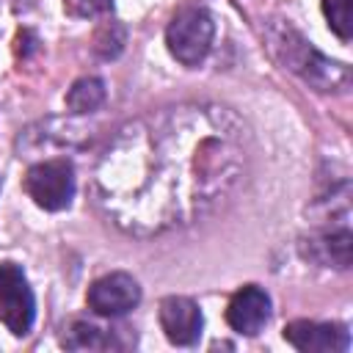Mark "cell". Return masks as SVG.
I'll return each mask as SVG.
<instances>
[{"mask_svg":"<svg viewBox=\"0 0 353 353\" xmlns=\"http://www.w3.org/2000/svg\"><path fill=\"white\" fill-rule=\"evenodd\" d=\"M240 119L218 105H174L127 121L94 168V201L119 229L149 237L215 210L243 179Z\"/></svg>","mask_w":353,"mask_h":353,"instance_id":"obj_1","label":"cell"},{"mask_svg":"<svg viewBox=\"0 0 353 353\" xmlns=\"http://www.w3.org/2000/svg\"><path fill=\"white\" fill-rule=\"evenodd\" d=\"M265 39H268V47H270L273 58L284 69L298 74L306 85H312L314 91H345L347 88V83H350L347 66L339 63V61L325 58L295 28H290L284 22H273L268 28Z\"/></svg>","mask_w":353,"mask_h":353,"instance_id":"obj_2","label":"cell"},{"mask_svg":"<svg viewBox=\"0 0 353 353\" xmlns=\"http://www.w3.org/2000/svg\"><path fill=\"white\" fill-rule=\"evenodd\" d=\"M212 36H215V22L210 11L201 6L179 8L165 28L168 52L185 66H196L207 58L212 47Z\"/></svg>","mask_w":353,"mask_h":353,"instance_id":"obj_3","label":"cell"},{"mask_svg":"<svg viewBox=\"0 0 353 353\" xmlns=\"http://www.w3.org/2000/svg\"><path fill=\"white\" fill-rule=\"evenodd\" d=\"M25 190L41 210L61 212L74 199V165L66 157L41 160L28 168Z\"/></svg>","mask_w":353,"mask_h":353,"instance_id":"obj_4","label":"cell"},{"mask_svg":"<svg viewBox=\"0 0 353 353\" xmlns=\"http://www.w3.org/2000/svg\"><path fill=\"white\" fill-rule=\"evenodd\" d=\"M36 317L33 290L17 262L0 265V323L14 334L25 336Z\"/></svg>","mask_w":353,"mask_h":353,"instance_id":"obj_5","label":"cell"},{"mask_svg":"<svg viewBox=\"0 0 353 353\" xmlns=\"http://www.w3.org/2000/svg\"><path fill=\"white\" fill-rule=\"evenodd\" d=\"M85 303L99 317H121L141 303V287L130 273H108L88 287Z\"/></svg>","mask_w":353,"mask_h":353,"instance_id":"obj_6","label":"cell"},{"mask_svg":"<svg viewBox=\"0 0 353 353\" xmlns=\"http://www.w3.org/2000/svg\"><path fill=\"white\" fill-rule=\"evenodd\" d=\"M281 334L301 353H345L350 347V331L342 323L292 320Z\"/></svg>","mask_w":353,"mask_h":353,"instance_id":"obj_7","label":"cell"},{"mask_svg":"<svg viewBox=\"0 0 353 353\" xmlns=\"http://www.w3.org/2000/svg\"><path fill=\"white\" fill-rule=\"evenodd\" d=\"M160 325L171 345H196L204 328V317L196 301L185 295H168L160 301Z\"/></svg>","mask_w":353,"mask_h":353,"instance_id":"obj_8","label":"cell"},{"mask_svg":"<svg viewBox=\"0 0 353 353\" xmlns=\"http://www.w3.org/2000/svg\"><path fill=\"white\" fill-rule=\"evenodd\" d=\"M268 320H270V295L262 287L245 284L232 295V301L226 306V323L237 334L256 336Z\"/></svg>","mask_w":353,"mask_h":353,"instance_id":"obj_9","label":"cell"},{"mask_svg":"<svg viewBox=\"0 0 353 353\" xmlns=\"http://www.w3.org/2000/svg\"><path fill=\"white\" fill-rule=\"evenodd\" d=\"M301 251L306 259L325 265V268H350V254H353V234L347 223H339L336 229H323L309 234L301 243Z\"/></svg>","mask_w":353,"mask_h":353,"instance_id":"obj_10","label":"cell"},{"mask_svg":"<svg viewBox=\"0 0 353 353\" xmlns=\"http://www.w3.org/2000/svg\"><path fill=\"white\" fill-rule=\"evenodd\" d=\"M61 345L69 350H108V347H124L116 342V331H105L94 323L74 320L69 328H63Z\"/></svg>","mask_w":353,"mask_h":353,"instance_id":"obj_11","label":"cell"},{"mask_svg":"<svg viewBox=\"0 0 353 353\" xmlns=\"http://www.w3.org/2000/svg\"><path fill=\"white\" fill-rule=\"evenodd\" d=\"M105 102V83L99 77H80L66 91V108L72 113H91Z\"/></svg>","mask_w":353,"mask_h":353,"instance_id":"obj_12","label":"cell"},{"mask_svg":"<svg viewBox=\"0 0 353 353\" xmlns=\"http://www.w3.org/2000/svg\"><path fill=\"white\" fill-rule=\"evenodd\" d=\"M353 0H323V14L328 19V28L342 39L347 41L350 33H353V11H350Z\"/></svg>","mask_w":353,"mask_h":353,"instance_id":"obj_13","label":"cell"},{"mask_svg":"<svg viewBox=\"0 0 353 353\" xmlns=\"http://www.w3.org/2000/svg\"><path fill=\"white\" fill-rule=\"evenodd\" d=\"M124 47V28L119 22H108L97 30V39H94V50L102 55V58H116Z\"/></svg>","mask_w":353,"mask_h":353,"instance_id":"obj_14","label":"cell"},{"mask_svg":"<svg viewBox=\"0 0 353 353\" xmlns=\"http://www.w3.org/2000/svg\"><path fill=\"white\" fill-rule=\"evenodd\" d=\"M63 6L74 17H97L108 14L113 8V0H63Z\"/></svg>","mask_w":353,"mask_h":353,"instance_id":"obj_15","label":"cell"},{"mask_svg":"<svg viewBox=\"0 0 353 353\" xmlns=\"http://www.w3.org/2000/svg\"><path fill=\"white\" fill-rule=\"evenodd\" d=\"M17 41H25V47H17L22 55H28V52L36 50V39H33V33H28V30H22V33L17 36Z\"/></svg>","mask_w":353,"mask_h":353,"instance_id":"obj_16","label":"cell"}]
</instances>
